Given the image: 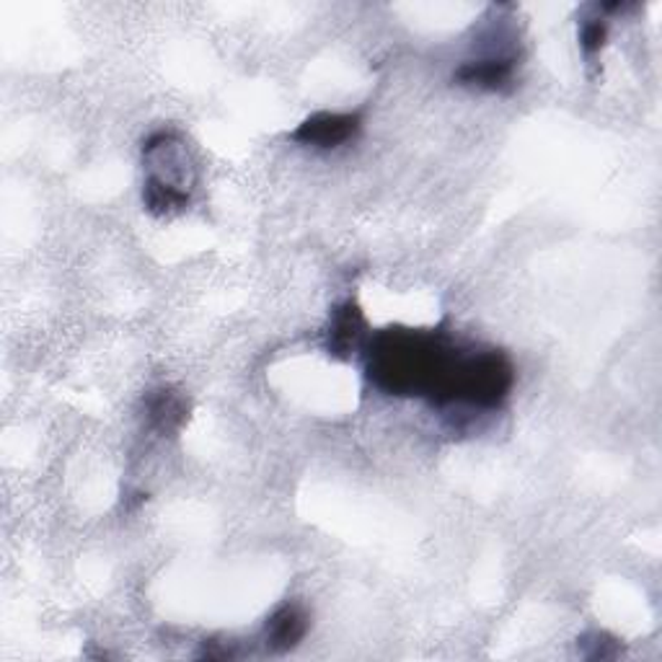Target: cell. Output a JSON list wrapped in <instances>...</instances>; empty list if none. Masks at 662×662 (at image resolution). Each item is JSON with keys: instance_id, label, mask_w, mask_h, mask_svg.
Returning a JSON list of instances; mask_svg holds the SVG:
<instances>
[{"instance_id": "cell-6", "label": "cell", "mask_w": 662, "mask_h": 662, "mask_svg": "<svg viewBox=\"0 0 662 662\" xmlns=\"http://www.w3.org/2000/svg\"><path fill=\"white\" fill-rule=\"evenodd\" d=\"M142 202H146V210L156 218H164V215L185 210L189 205V191L181 189L171 181H164L150 174L142 185Z\"/></svg>"}, {"instance_id": "cell-4", "label": "cell", "mask_w": 662, "mask_h": 662, "mask_svg": "<svg viewBox=\"0 0 662 662\" xmlns=\"http://www.w3.org/2000/svg\"><path fill=\"white\" fill-rule=\"evenodd\" d=\"M363 329H365V316L360 306L353 300L342 303V306L334 310L329 334H326V349H329V355L339 357V360H347V357L353 355V349H357Z\"/></svg>"}, {"instance_id": "cell-1", "label": "cell", "mask_w": 662, "mask_h": 662, "mask_svg": "<svg viewBox=\"0 0 662 662\" xmlns=\"http://www.w3.org/2000/svg\"><path fill=\"white\" fill-rule=\"evenodd\" d=\"M363 119L360 115H339V111H316L310 115L306 122H303L298 130H295L290 138L300 146L310 148H339L345 142L355 140L357 132H360Z\"/></svg>"}, {"instance_id": "cell-7", "label": "cell", "mask_w": 662, "mask_h": 662, "mask_svg": "<svg viewBox=\"0 0 662 662\" xmlns=\"http://www.w3.org/2000/svg\"><path fill=\"white\" fill-rule=\"evenodd\" d=\"M605 39H609V23L603 19H590L582 23L580 29V47L587 58H593L605 47Z\"/></svg>"}, {"instance_id": "cell-3", "label": "cell", "mask_w": 662, "mask_h": 662, "mask_svg": "<svg viewBox=\"0 0 662 662\" xmlns=\"http://www.w3.org/2000/svg\"><path fill=\"white\" fill-rule=\"evenodd\" d=\"M308 632V616L298 603H285L277 609L265 624L267 650L290 652L303 642Z\"/></svg>"}, {"instance_id": "cell-8", "label": "cell", "mask_w": 662, "mask_h": 662, "mask_svg": "<svg viewBox=\"0 0 662 662\" xmlns=\"http://www.w3.org/2000/svg\"><path fill=\"white\" fill-rule=\"evenodd\" d=\"M590 640H593V652H585V658L587 660H605V658H616L619 652H613V650H605V648H619L616 644V640H611L609 634H601V632H595V634H590Z\"/></svg>"}, {"instance_id": "cell-5", "label": "cell", "mask_w": 662, "mask_h": 662, "mask_svg": "<svg viewBox=\"0 0 662 662\" xmlns=\"http://www.w3.org/2000/svg\"><path fill=\"white\" fill-rule=\"evenodd\" d=\"M146 412L150 427L158 429L161 435H171L185 425L187 419V402L171 388L150 391L146 398Z\"/></svg>"}, {"instance_id": "cell-2", "label": "cell", "mask_w": 662, "mask_h": 662, "mask_svg": "<svg viewBox=\"0 0 662 662\" xmlns=\"http://www.w3.org/2000/svg\"><path fill=\"white\" fill-rule=\"evenodd\" d=\"M515 68V55H492V58L464 62V66L453 73V81L478 91H507L510 86H513Z\"/></svg>"}]
</instances>
